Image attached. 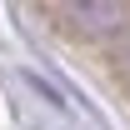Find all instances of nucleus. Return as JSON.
<instances>
[{"instance_id": "f257e3e1", "label": "nucleus", "mask_w": 130, "mask_h": 130, "mask_svg": "<svg viewBox=\"0 0 130 130\" xmlns=\"http://www.w3.org/2000/svg\"><path fill=\"white\" fill-rule=\"evenodd\" d=\"M60 5L70 15V25L85 30V35H95V40L125 30V20H130V0H60Z\"/></svg>"}]
</instances>
